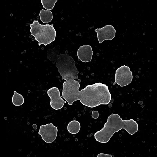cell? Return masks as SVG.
<instances>
[{"label": "cell", "instance_id": "6da1fadb", "mask_svg": "<svg viewBox=\"0 0 157 157\" xmlns=\"http://www.w3.org/2000/svg\"><path fill=\"white\" fill-rule=\"evenodd\" d=\"M122 129L127 130L130 135H134L138 131V124L133 119L123 120L118 114L112 113L108 117L103 128L95 133L94 137L98 142L108 143L114 133Z\"/></svg>", "mask_w": 157, "mask_h": 157}, {"label": "cell", "instance_id": "7a4b0ae2", "mask_svg": "<svg viewBox=\"0 0 157 157\" xmlns=\"http://www.w3.org/2000/svg\"><path fill=\"white\" fill-rule=\"evenodd\" d=\"M30 27L32 36H34L36 41L39 42V46L41 44L47 46L55 40L56 32L54 25H41L38 21L35 20L32 24H30Z\"/></svg>", "mask_w": 157, "mask_h": 157}, {"label": "cell", "instance_id": "3957f363", "mask_svg": "<svg viewBox=\"0 0 157 157\" xmlns=\"http://www.w3.org/2000/svg\"><path fill=\"white\" fill-rule=\"evenodd\" d=\"M115 78L113 85L117 84L121 87L127 86L132 81V72L129 67L126 65L122 66L116 70Z\"/></svg>", "mask_w": 157, "mask_h": 157}, {"label": "cell", "instance_id": "277c9868", "mask_svg": "<svg viewBox=\"0 0 157 157\" xmlns=\"http://www.w3.org/2000/svg\"><path fill=\"white\" fill-rule=\"evenodd\" d=\"M58 131L57 127L54 126L53 123H48L40 126L38 134L41 136L43 141L50 144L56 140Z\"/></svg>", "mask_w": 157, "mask_h": 157}, {"label": "cell", "instance_id": "5b68a950", "mask_svg": "<svg viewBox=\"0 0 157 157\" xmlns=\"http://www.w3.org/2000/svg\"><path fill=\"white\" fill-rule=\"evenodd\" d=\"M48 95L50 98V106L56 110H59L63 107L64 104L67 103L60 96V91L56 87L49 89L47 91Z\"/></svg>", "mask_w": 157, "mask_h": 157}, {"label": "cell", "instance_id": "8992f818", "mask_svg": "<svg viewBox=\"0 0 157 157\" xmlns=\"http://www.w3.org/2000/svg\"><path fill=\"white\" fill-rule=\"evenodd\" d=\"M99 44L105 40H112L116 36V30L112 25H108L101 29H95Z\"/></svg>", "mask_w": 157, "mask_h": 157}, {"label": "cell", "instance_id": "52a82bcc", "mask_svg": "<svg viewBox=\"0 0 157 157\" xmlns=\"http://www.w3.org/2000/svg\"><path fill=\"white\" fill-rule=\"evenodd\" d=\"M93 55L92 47L89 45L85 44L81 46L77 52V56L80 61L85 63L91 61Z\"/></svg>", "mask_w": 157, "mask_h": 157}, {"label": "cell", "instance_id": "ba28073f", "mask_svg": "<svg viewBox=\"0 0 157 157\" xmlns=\"http://www.w3.org/2000/svg\"><path fill=\"white\" fill-rule=\"evenodd\" d=\"M39 16L40 21L43 23L46 24L51 22L53 18L52 12L51 11L44 10L43 9L40 10Z\"/></svg>", "mask_w": 157, "mask_h": 157}, {"label": "cell", "instance_id": "9c48e42d", "mask_svg": "<svg viewBox=\"0 0 157 157\" xmlns=\"http://www.w3.org/2000/svg\"><path fill=\"white\" fill-rule=\"evenodd\" d=\"M81 129L80 123L77 121L74 120L68 123L67 129L71 134H75L78 133Z\"/></svg>", "mask_w": 157, "mask_h": 157}, {"label": "cell", "instance_id": "30bf717a", "mask_svg": "<svg viewBox=\"0 0 157 157\" xmlns=\"http://www.w3.org/2000/svg\"><path fill=\"white\" fill-rule=\"evenodd\" d=\"M12 102L15 106H21L24 103V98L20 94H18L16 91H14L12 98Z\"/></svg>", "mask_w": 157, "mask_h": 157}, {"label": "cell", "instance_id": "8fae6325", "mask_svg": "<svg viewBox=\"0 0 157 157\" xmlns=\"http://www.w3.org/2000/svg\"><path fill=\"white\" fill-rule=\"evenodd\" d=\"M58 1L57 0H41V2L43 8L50 11L54 7L56 3Z\"/></svg>", "mask_w": 157, "mask_h": 157}, {"label": "cell", "instance_id": "7c38bea8", "mask_svg": "<svg viewBox=\"0 0 157 157\" xmlns=\"http://www.w3.org/2000/svg\"><path fill=\"white\" fill-rule=\"evenodd\" d=\"M99 113L97 110L93 111L92 112V117L93 118L96 119L99 117Z\"/></svg>", "mask_w": 157, "mask_h": 157}, {"label": "cell", "instance_id": "4fadbf2b", "mask_svg": "<svg viewBox=\"0 0 157 157\" xmlns=\"http://www.w3.org/2000/svg\"><path fill=\"white\" fill-rule=\"evenodd\" d=\"M98 157H112V155H107L101 153L98 155Z\"/></svg>", "mask_w": 157, "mask_h": 157}, {"label": "cell", "instance_id": "5bb4252c", "mask_svg": "<svg viewBox=\"0 0 157 157\" xmlns=\"http://www.w3.org/2000/svg\"><path fill=\"white\" fill-rule=\"evenodd\" d=\"M33 128H34V129L36 130V129H37V125H36V124H33Z\"/></svg>", "mask_w": 157, "mask_h": 157}]
</instances>
